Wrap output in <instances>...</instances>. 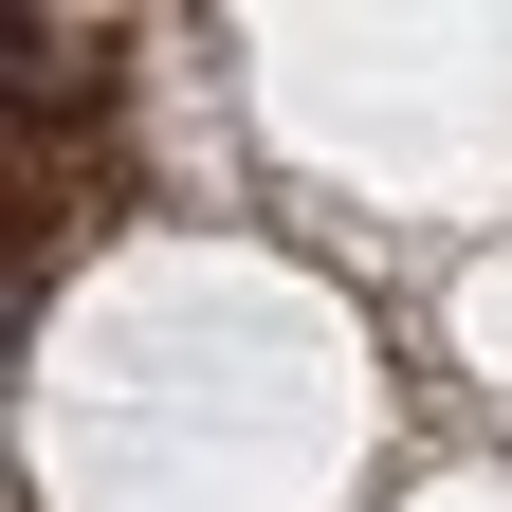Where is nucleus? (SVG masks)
<instances>
[{
    "label": "nucleus",
    "instance_id": "1",
    "mask_svg": "<svg viewBox=\"0 0 512 512\" xmlns=\"http://www.w3.org/2000/svg\"><path fill=\"white\" fill-rule=\"evenodd\" d=\"M458 348H476V366L512 384V256H494V275H458Z\"/></svg>",
    "mask_w": 512,
    "mask_h": 512
}]
</instances>
